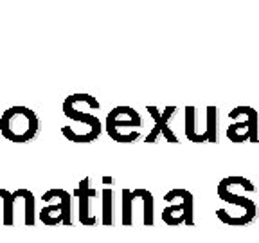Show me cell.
I'll list each match as a JSON object with an SVG mask.
<instances>
[{
  "label": "cell",
  "instance_id": "cell-6",
  "mask_svg": "<svg viewBox=\"0 0 259 243\" xmlns=\"http://www.w3.org/2000/svg\"><path fill=\"white\" fill-rule=\"evenodd\" d=\"M101 119L94 115V113H85L72 121V125L61 126V134L67 141L70 142H92L101 135Z\"/></svg>",
  "mask_w": 259,
  "mask_h": 243
},
{
  "label": "cell",
  "instance_id": "cell-12",
  "mask_svg": "<svg viewBox=\"0 0 259 243\" xmlns=\"http://www.w3.org/2000/svg\"><path fill=\"white\" fill-rule=\"evenodd\" d=\"M103 182L106 187L101 191V223L103 225H112L113 223V189H112V177H103Z\"/></svg>",
  "mask_w": 259,
  "mask_h": 243
},
{
  "label": "cell",
  "instance_id": "cell-16",
  "mask_svg": "<svg viewBox=\"0 0 259 243\" xmlns=\"http://www.w3.org/2000/svg\"><path fill=\"white\" fill-rule=\"evenodd\" d=\"M186 137L191 142H207V137L198 134L196 130V108L186 106Z\"/></svg>",
  "mask_w": 259,
  "mask_h": 243
},
{
  "label": "cell",
  "instance_id": "cell-4",
  "mask_svg": "<svg viewBox=\"0 0 259 243\" xmlns=\"http://www.w3.org/2000/svg\"><path fill=\"white\" fill-rule=\"evenodd\" d=\"M239 115H245V121L234 123L227 128V137L231 139L232 142H259V115L255 112V108L247 105L236 106L229 112V117L238 119Z\"/></svg>",
  "mask_w": 259,
  "mask_h": 243
},
{
  "label": "cell",
  "instance_id": "cell-7",
  "mask_svg": "<svg viewBox=\"0 0 259 243\" xmlns=\"http://www.w3.org/2000/svg\"><path fill=\"white\" fill-rule=\"evenodd\" d=\"M146 110L151 113V117H153V121H155V126L151 128V132L146 135V142H155L158 139V135H164L167 142H175V144L180 142L177 135L173 134V130L167 126L171 115H175V112H177L175 106H166L164 112H158L157 106H148Z\"/></svg>",
  "mask_w": 259,
  "mask_h": 243
},
{
  "label": "cell",
  "instance_id": "cell-2",
  "mask_svg": "<svg viewBox=\"0 0 259 243\" xmlns=\"http://www.w3.org/2000/svg\"><path fill=\"white\" fill-rule=\"evenodd\" d=\"M141 115L132 106H115L108 112L105 121L106 134L115 142H135L141 137Z\"/></svg>",
  "mask_w": 259,
  "mask_h": 243
},
{
  "label": "cell",
  "instance_id": "cell-1",
  "mask_svg": "<svg viewBox=\"0 0 259 243\" xmlns=\"http://www.w3.org/2000/svg\"><path fill=\"white\" fill-rule=\"evenodd\" d=\"M38 132H40V119L36 112L27 106H9L0 115V134L11 142L16 144L31 142L38 135Z\"/></svg>",
  "mask_w": 259,
  "mask_h": 243
},
{
  "label": "cell",
  "instance_id": "cell-3",
  "mask_svg": "<svg viewBox=\"0 0 259 243\" xmlns=\"http://www.w3.org/2000/svg\"><path fill=\"white\" fill-rule=\"evenodd\" d=\"M44 202H47L49 206L41 207L40 211V220L44 222V225H72V194L67 193L65 189H49L41 196Z\"/></svg>",
  "mask_w": 259,
  "mask_h": 243
},
{
  "label": "cell",
  "instance_id": "cell-10",
  "mask_svg": "<svg viewBox=\"0 0 259 243\" xmlns=\"http://www.w3.org/2000/svg\"><path fill=\"white\" fill-rule=\"evenodd\" d=\"M218 196L222 200H225V202H229L231 206H236L239 211H241L243 216H247L248 220H254L255 216V204L252 202L250 198H245V196H241V194H234L229 187L225 186L223 182L218 184Z\"/></svg>",
  "mask_w": 259,
  "mask_h": 243
},
{
  "label": "cell",
  "instance_id": "cell-13",
  "mask_svg": "<svg viewBox=\"0 0 259 243\" xmlns=\"http://www.w3.org/2000/svg\"><path fill=\"white\" fill-rule=\"evenodd\" d=\"M0 215L4 225L15 223V200L8 189H0Z\"/></svg>",
  "mask_w": 259,
  "mask_h": 243
},
{
  "label": "cell",
  "instance_id": "cell-18",
  "mask_svg": "<svg viewBox=\"0 0 259 243\" xmlns=\"http://www.w3.org/2000/svg\"><path fill=\"white\" fill-rule=\"evenodd\" d=\"M225 180V184L227 186H241V187H245L247 191H254L255 187H254V184L248 180V178H245V177H227V178H223Z\"/></svg>",
  "mask_w": 259,
  "mask_h": 243
},
{
  "label": "cell",
  "instance_id": "cell-5",
  "mask_svg": "<svg viewBox=\"0 0 259 243\" xmlns=\"http://www.w3.org/2000/svg\"><path fill=\"white\" fill-rule=\"evenodd\" d=\"M164 196L171 198V196H178V198L182 200L180 204H171L167 206L166 209L162 211V220L164 223L171 227H177V225H194V198H193V193L187 189H171L167 191Z\"/></svg>",
  "mask_w": 259,
  "mask_h": 243
},
{
  "label": "cell",
  "instance_id": "cell-15",
  "mask_svg": "<svg viewBox=\"0 0 259 243\" xmlns=\"http://www.w3.org/2000/svg\"><path fill=\"white\" fill-rule=\"evenodd\" d=\"M135 198H141L144 204V213H142V220H144V225H153V209H155V200L153 194L148 189H135L134 191Z\"/></svg>",
  "mask_w": 259,
  "mask_h": 243
},
{
  "label": "cell",
  "instance_id": "cell-11",
  "mask_svg": "<svg viewBox=\"0 0 259 243\" xmlns=\"http://www.w3.org/2000/svg\"><path fill=\"white\" fill-rule=\"evenodd\" d=\"M13 198H18L24 202V223L32 227L36 223V198L29 189H16L13 193Z\"/></svg>",
  "mask_w": 259,
  "mask_h": 243
},
{
  "label": "cell",
  "instance_id": "cell-8",
  "mask_svg": "<svg viewBox=\"0 0 259 243\" xmlns=\"http://www.w3.org/2000/svg\"><path fill=\"white\" fill-rule=\"evenodd\" d=\"M97 108H101V105L90 94H70L69 97H65L63 101V115L70 121H76L81 115L90 113L89 110Z\"/></svg>",
  "mask_w": 259,
  "mask_h": 243
},
{
  "label": "cell",
  "instance_id": "cell-9",
  "mask_svg": "<svg viewBox=\"0 0 259 243\" xmlns=\"http://www.w3.org/2000/svg\"><path fill=\"white\" fill-rule=\"evenodd\" d=\"M96 194H97V191L90 187V178L89 177L81 178L79 186L74 191V196L79 198V213H77V215H79L81 225L92 227L97 223V218L92 215V211H90V202H92V198Z\"/></svg>",
  "mask_w": 259,
  "mask_h": 243
},
{
  "label": "cell",
  "instance_id": "cell-17",
  "mask_svg": "<svg viewBox=\"0 0 259 243\" xmlns=\"http://www.w3.org/2000/svg\"><path fill=\"white\" fill-rule=\"evenodd\" d=\"M134 191L122 189V225H132L134 223Z\"/></svg>",
  "mask_w": 259,
  "mask_h": 243
},
{
  "label": "cell",
  "instance_id": "cell-14",
  "mask_svg": "<svg viewBox=\"0 0 259 243\" xmlns=\"http://www.w3.org/2000/svg\"><path fill=\"white\" fill-rule=\"evenodd\" d=\"M220 110L216 106H207V115H205V134H207V142H220V134H218V123H220Z\"/></svg>",
  "mask_w": 259,
  "mask_h": 243
}]
</instances>
